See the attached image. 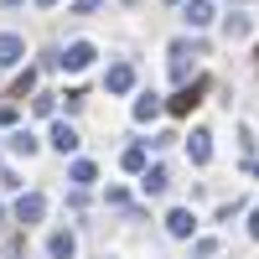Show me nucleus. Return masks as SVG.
I'll return each mask as SVG.
<instances>
[{
  "mask_svg": "<svg viewBox=\"0 0 259 259\" xmlns=\"http://www.w3.org/2000/svg\"><path fill=\"white\" fill-rule=\"evenodd\" d=\"M249 239H259V207L249 212Z\"/></svg>",
  "mask_w": 259,
  "mask_h": 259,
  "instance_id": "22",
  "label": "nucleus"
},
{
  "mask_svg": "<svg viewBox=\"0 0 259 259\" xmlns=\"http://www.w3.org/2000/svg\"><path fill=\"white\" fill-rule=\"evenodd\" d=\"M104 89L109 94H130L135 89V68H130V62H114V68L104 73Z\"/></svg>",
  "mask_w": 259,
  "mask_h": 259,
  "instance_id": "7",
  "label": "nucleus"
},
{
  "mask_svg": "<svg viewBox=\"0 0 259 259\" xmlns=\"http://www.w3.org/2000/svg\"><path fill=\"white\" fill-rule=\"evenodd\" d=\"M104 0H73V16H89V11H99Z\"/></svg>",
  "mask_w": 259,
  "mask_h": 259,
  "instance_id": "21",
  "label": "nucleus"
},
{
  "mask_svg": "<svg viewBox=\"0 0 259 259\" xmlns=\"http://www.w3.org/2000/svg\"><path fill=\"white\" fill-rule=\"evenodd\" d=\"M202 57V41H171V78H177V83H187V73H192V62H197Z\"/></svg>",
  "mask_w": 259,
  "mask_h": 259,
  "instance_id": "1",
  "label": "nucleus"
},
{
  "mask_svg": "<svg viewBox=\"0 0 259 259\" xmlns=\"http://www.w3.org/2000/svg\"><path fill=\"white\" fill-rule=\"evenodd\" d=\"M26 94H36V68H26V73L11 83V99H26Z\"/></svg>",
  "mask_w": 259,
  "mask_h": 259,
  "instance_id": "16",
  "label": "nucleus"
},
{
  "mask_svg": "<svg viewBox=\"0 0 259 259\" xmlns=\"http://www.w3.org/2000/svg\"><path fill=\"white\" fill-rule=\"evenodd\" d=\"M0 223H6V207H0Z\"/></svg>",
  "mask_w": 259,
  "mask_h": 259,
  "instance_id": "25",
  "label": "nucleus"
},
{
  "mask_svg": "<svg viewBox=\"0 0 259 259\" xmlns=\"http://www.w3.org/2000/svg\"><path fill=\"white\" fill-rule=\"evenodd\" d=\"M94 57H99V52H94V41H73V47L57 57V68H68V73H83Z\"/></svg>",
  "mask_w": 259,
  "mask_h": 259,
  "instance_id": "3",
  "label": "nucleus"
},
{
  "mask_svg": "<svg viewBox=\"0 0 259 259\" xmlns=\"http://www.w3.org/2000/svg\"><path fill=\"white\" fill-rule=\"evenodd\" d=\"M223 31H228V41H239V36H249V16H228V26H223Z\"/></svg>",
  "mask_w": 259,
  "mask_h": 259,
  "instance_id": "18",
  "label": "nucleus"
},
{
  "mask_svg": "<svg viewBox=\"0 0 259 259\" xmlns=\"http://www.w3.org/2000/svg\"><path fill=\"white\" fill-rule=\"evenodd\" d=\"M212 254H218V239H202L197 249H192V259H212Z\"/></svg>",
  "mask_w": 259,
  "mask_h": 259,
  "instance_id": "20",
  "label": "nucleus"
},
{
  "mask_svg": "<svg viewBox=\"0 0 259 259\" xmlns=\"http://www.w3.org/2000/svg\"><path fill=\"white\" fill-rule=\"evenodd\" d=\"M166 187H171V171L166 166H145L140 171V192H145V197H166Z\"/></svg>",
  "mask_w": 259,
  "mask_h": 259,
  "instance_id": "5",
  "label": "nucleus"
},
{
  "mask_svg": "<svg viewBox=\"0 0 259 259\" xmlns=\"http://www.w3.org/2000/svg\"><path fill=\"white\" fill-rule=\"evenodd\" d=\"M68 182H73V187H94V182H99V166H94V161H73V166H68Z\"/></svg>",
  "mask_w": 259,
  "mask_h": 259,
  "instance_id": "13",
  "label": "nucleus"
},
{
  "mask_svg": "<svg viewBox=\"0 0 259 259\" xmlns=\"http://www.w3.org/2000/svg\"><path fill=\"white\" fill-rule=\"evenodd\" d=\"M41 218H47V197H41V192H26V197H21L16 202V223H41Z\"/></svg>",
  "mask_w": 259,
  "mask_h": 259,
  "instance_id": "4",
  "label": "nucleus"
},
{
  "mask_svg": "<svg viewBox=\"0 0 259 259\" xmlns=\"http://www.w3.org/2000/svg\"><path fill=\"white\" fill-rule=\"evenodd\" d=\"M31 109H36V114H41V119H47V114H52V109H57V99H52V94H41V99H31Z\"/></svg>",
  "mask_w": 259,
  "mask_h": 259,
  "instance_id": "19",
  "label": "nucleus"
},
{
  "mask_svg": "<svg viewBox=\"0 0 259 259\" xmlns=\"http://www.w3.org/2000/svg\"><path fill=\"white\" fill-rule=\"evenodd\" d=\"M119 166H124V171H135V177H140V171H145V150H140V145H130L124 156H119Z\"/></svg>",
  "mask_w": 259,
  "mask_h": 259,
  "instance_id": "17",
  "label": "nucleus"
},
{
  "mask_svg": "<svg viewBox=\"0 0 259 259\" xmlns=\"http://www.w3.org/2000/svg\"><path fill=\"white\" fill-rule=\"evenodd\" d=\"M182 21H187L192 31H202L207 21H212V0H187V6H182Z\"/></svg>",
  "mask_w": 259,
  "mask_h": 259,
  "instance_id": "9",
  "label": "nucleus"
},
{
  "mask_svg": "<svg viewBox=\"0 0 259 259\" xmlns=\"http://www.w3.org/2000/svg\"><path fill=\"white\" fill-rule=\"evenodd\" d=\"M187 156L197 161V166H207V161H212V135H207V130H192V140H187Z\"/></svg>",
  "mask_w": 259,
  "mask_h": 259,
  "instance_id": "10",
  "label": "nucleus"
},
{
  "mask_svg": "<svg viewBox=\"0 0 259 259\" xmlns=\"http://www.w3.org/2000/svg\"><path fill=\"white\" fill-rule=\"evenodd\" d=\"M78 145H83V140H78V130L57 119V124H52V150H62V156H73V150H78Z\"/></svg>",
  "mask_w": 259,
  "mask_h": 259,
  "instance_id": "11",
  "label": "nucleus"
},
{
  "mask_svg": "<svg viewBox=\"0 0 259 259\" xmlns=\"http://www.w3.org/2000/svg\"><path fill=\"white\" fill-rule=\"evenodd\" d=\"M47 254H52V259H73V254H78V239H73V233H52V239H47Z\"/></svg>",
  "mask_w": 259,
  "mask_h": 259,
  "instance_id": "14",
  "label": "nucleus"
},
{
  "mask_svg": "<svg viewBox=\"0 0 259 259\" xmlns=\"http://www.w3.org/2000/svg\"><path fill=\"white\" fill-rule=\"evenodd\" d=\"M202 94H207V78H192V83H182V89L166 99V109H171V114H192V109L202 104Z\"/></svg>",
  "mask_w": 259,
  "mask_h": 259,
  "instance_id": "2",
  "label": "nucleus"
},
{
  "mask_svg": "<svg viewBox=\"0 0 259 259\" xmlns=\"http://www.w3.org/2000/svg\"><path fill=\"white\" fill-rule=\"evenodd\" d=\"M36 6H41V11H52V6H57V0H36Z\"/></svg>",
  "mask_w": 259,
  "mask_h": 259,
  "instance_id": "23",
  "label": "nucleus"
},
{
  "mask_svg": "<svg viewBox=\"0 0 259 259\" xmlns=\"http://www.w3.org/2000/svg\"><path fill=\"white\" fill-rule=\"evenodd\" d=\"M0 6H21V0H0Z\"/></svg>",
  "mask_w": 259,
  "mask_h": 259,
  "instance_id": "24",
  "label": "nucleus"
},
{
  "mask_svg": "<svg viewBox=\"0 0 259 259\" xmlns=\"http://www.w3.org/2000/svg\"><path fill=\"white\" fill-rule=\"evenodd\" d=\"M21 57H26V41H21L16 31H0V68H16Z\"/></svg>",
  "mask_w": 259,
  "mask_h": 259,
  "instance_id": "8",
  "label": "nucleus"
},
{
  "mask_svg": "<svg viewBox=\"0 0 259 259\" xmlns=\"http://www.w3.org/2000/svg\"><path fill=\"white\" fill-rule=\"evenodd\" d=\"M161 109H166V104H161L156 94H140V99H135V119H140V124H150V119H156Z\"/></svg>",
  "mask_w": 259,
  "mask_h": 259,
  "instance_id": "15",
  "label": "nucleus"
},
{
  "mask_svg": "<svg viewBox=\"0 0 259 259\" xmlns=\"http://www.w3.org/2000/svg\"><path fill=\"white\" fill-rule=\"evenodd\" d=\"M6 150H11V156H36V135H31V130H11Z\"/></svg>",
  "mask_w": 259,
  "mask_h": 259,
  "instance_id": "12",
  "label": "nucleus"
},
{
  "mask_svg": "<svg viewBox=\"0 0 259 259\" xmlns=\"http://www.w3.org/2000/svg\"><path fill=\"white\" fill-rule=\"evenodd\" d=\"M166 233L171 239H192V233H197V218H192L187 207H171L166 212Z\"/></svg>",
  "mask_w": 259,
  "mask_h": 259,
  "instance_id": "6",
  "label": "nucleus"
}]
</instances>
